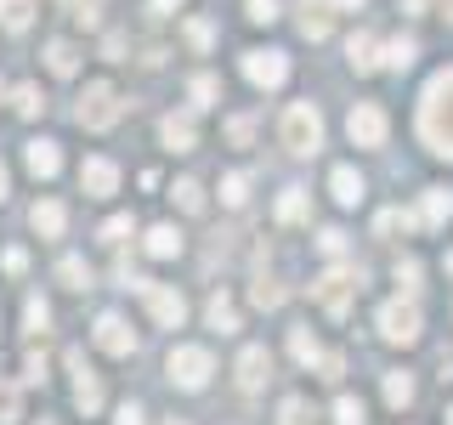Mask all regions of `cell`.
<instances>
[{"label": "cell", "mask_w": 453, "mask_h": 425, "mask_svg": "<svg viewBox=\"0 0 453 425\" xmlns=\"http://www.w3.org/2000/svg\"><path fill=\"white\" fill-rule=\"evenodd\" d=\"M266 375H273V358H266V346H250L244 358H238V386H244V391H261Z\"/></svg>", "instance_id": "5bb4252c"}, {"label": "cell", "mask_w": 453, "mask_h": 425, "mask_svg": "<svg viewBox=\"0 0 453 425\" xmlns=\"http://www.w3.org/2000/svg\"><path fill=\"white\" fill-rule=\"evenodd\" d=\"M386 68H396V74L414 68V40H391V46H386Z\"/></svg>", "instance_id": "1f68e13d"}, {"label": "cell", "mask_w": 453, "mask_h": 425, "mask_svg": "<svg viewBox=\"0 0 453 425\" xmlns=\"http://www.w3.org/2000/svg\"><path fill=\"white\" fill-rule=\"evenodd\" d=\"M250 18L255 23H273L278 18V0H250Z\"/></svg>", "instance_id": "ee69618b"}, {"label": "cell", "mask_w": 453, "mask_h": 425, "mask_svg": "<svg viewBox=\"0 0 453 425\" xmlns=\"http://www.w3.org/2000/svg\"><path fill=\"white\" fill-rule=\"evenodd\" d=\"M57 278H63L68 290H91V267H85L80 255H63V267H57Z\"/></svg>", "instance_id": "d4e9b609"}, {"label": "cell", "mask_w": 453, "mask_h": 425, "mask_svg": "<svg viewBox=\"0 0 453 425\" xmlns=\"http://www.w3.org/2000/svg\"><path fill=\"white\" fill-rule=\"evenodd\" d=\"M374 51H380V46H374V35H351V40H346V57H351V68H357V74H368V68L380 63Z\"/></svg>", "instance_id": "d6986e66"}, {"label": "cell", "mask_w": 453, "mask_h": 425, "mask_svg": "<svg viewBox=\"0 0 453 425\" xmlns=\"http://www.w3.org/2000/svg\"><path fill=\"white\" fill-rule=\"evenodd\" d=\"M28 227H35L40 238H63V227H68V210H63V198H40V205L28 210Z\"/></svg>", "instance_id": "7c38bea8"}, {"label": "cell", "mask_w": 453, "mask_h": 425, "mask_svg": "<svg viewBox=\"0 0 453 425\" xmlns=\"http://www.w3.org/2000/svg\"><path fill=\"white\" fill-rule=\"evenodd\" d=\"M170 425H181V420H170Z\"/></svg>", "instance_id": "11a10c76"}, {"label": "cell", "mask_w": 453, "mask_h": 425, "mask_svg": "<svg viewBox=\"0 0 453 425\" xmlns=\"http://www.w3.org/2000/svg\"><path fill=\"white\" fill-rule=\"evenodd\" d=\"M329 28H334V12L323 6V0H306V6H301V35L306 40H323Z\"/></svg>", "instance_id": "e0dca14e"}, {"label": "cell", "mask_w": 453, "mask_h": 425, "mask_svg": "<svg viewBox=\"0 0 453 425\" xmlns=\"http://www.w3.org/2000/svg\"><path fill=\"white\" fill-rule=\"evenodd\" d=\"M329 188H334V205H363V176H357V170H351V165H340L334 170V176H329Z\"/></svg>", "instance_id": "2e32d148"}, {"label": "cell", "mask_w": 453, "mask_h": 425, "mask_svg": "<svg viewBox=\"0 0 453 425\" xmlns=\"http://www.w3.org/2000/svg\"><path fill=\"white\" fill-rule=\"evenodd\" d=\"M396 290L419 295V261H396Z\"/></svg>", "instance_id": "8d00e7d4"}, {"label": "cell", "mask_w": 453, "mask_h": 425, "mask_svg": "<svg viewBox=\"0 0 453 425\" xmlns=\"http://www.w3.org/2000/svg\"><path fill=\"white\" fill-rule=\"evenodd\" d=\"M334 6H340V12H357V6H363V0H334Z\"/></svg>", "instance_id": "681fc988"}, {"label": "cell", "mask_w": 453, "mask_h": 425, "mask_svg": "<svg viewBox=\"0 0 453 425\" xmlns=\"http://www.w3.org/2000/svg\"><path fill=\"white\" fill-rule=\"evenodd\" d=\"M318 250L329 255V261H340V255H346V233H340V227H323V233H318Z\"/></svg>", "instance_id": "e575fe53"}, {"label": "cell", "mask_w": 453, "mask_h": 425, "mask_svg": "<svg viewBox=\"0 0 453 425\" xmlns=\"http://www.w3.org/2000/svg\"><path fill=\"white\" fill-rule=\"evenodd\" d=\"M80 188L91 193V198L119 193V165H113V159H85V165H80Z\"/></svg>", "instance_id": "8fae6325"}, {"label": "cell", "mask_w": 453, "mask_h": 425, "mask_svg": "<svg viewBox=\"0 0 453 425\" xmlns=\"http://www.w3.org/2000/svg\"><path fill=\"white\" fill-rule=\"evenodd\" d=\"M250 301H255V306H283V283H273V278H255Z\"/></svg>", "instance_id": "d6a6232c"}, {"label": "cell", "mask_w": 453, "mask_h": 425, "mask_svg": "<svg viewBox=\"0 0 453 425\" xmlns=\"http://www.w3.org/2000/svg\"><path fill=\"white\" fill-rule=\"evenodd\" d=\"M283 148L289 153H318L323 148V120L311 103H289L283 108Z\"/></svg>", "instance_id": "3957f363"}, {"label": "cell", "mask_w": 453, "mask_h": 425, "mask_svg": "<svg viewBox=\"0 0 453 425\" xmlns=\"http://www.w3.org/2000/svg\"><path fill=\"white\" fill-rule=\"evenodd\" d=\"M289 352H295L301 363H318V358H323V346H318V335H311V329H295V335H289Z\"/></svg>", "instance_id": "4316f807"}, {"label": "cell", "mask_w": 453, "mask_h": 425, "mask_svg": "<svg viewBox=\"0 0 453 425\" xmlns=\"http://www.w3.org/2000/svg\"><path fill=\"white\" fill-rule=\"evenodd\" d=\"M142 301H148V312L159 318V329H181V318H188V301H181L176 290H165V283H136Z\"/></svg>", "instance_id": "9c48e42d"}, {"label": "cell", "mask_w": 453, "mask_h": 425, "mask_svg": "<svg viewBox=\"0 0 453 425\" xmlns=\"http://www.w3.org/2000/svg\"><path fill=\"white\" fill-rule=\"evenodd\" d=\"M453 216V188H431V193H425V210H419V221H448Z\"/></svg>", "instance_id": "ffe728a7"}, {"label": "cell", "mask_w": 453, "mask_h": 425, "mask_svg": "<svg viewBox=\"0 0 453 425\" xmlns=\"http://www.w3.org/2000/svg\"><path fill=\"white\" fill-rule=\"evenodd\" d=\"M46 68H51V74H74V68H80L74 46H68V40H51V46H46Z\"/></svg>", "instance_id": "7402d4cb"}, {"label": "cell", "mask_w": 453, "mask_h": 425, "mask_svg": "<svg viewBox=\"0 0 453 425\" xmlns=\"http://www.w3.org/2000/svg\"><path fill=\"white\" fill-rule=\"evenodd\" d=\"M113 425H142V408H136V403H125L119 414H113Z\"/></svg>", "instance_id": "bcb514c9"}, {"label": "cell", "mask_w": 453, "mask_h": 425, "mask_svg": "<svg viewBox=\"0 0 453 425\" xmlns=\"http://www.w3.org/2000/svg\"><path fill=\"white\" fill-rule=\"evenodd\" d=\"M226 136H233V142H250L255 136V120H233V125H226Z\"/></svg>", "instance_id": "f6af8a7d"}, {"label": "cell", "mask_w": 453, "mask_h": 425, "mask_svg": "<svg viewBox=\"0 0 453 425\" xmlns=\"http://www.w3.org/2000/svg\"><path fill=\"white\" fill-rule=\"evenodd\" d=\"M448 425H453V408H448Z\"/></svg>", "instance_id": "f5cc1de1"}, {"label": "cell", "mask_w": 453, "mask_h": 425, "mask_svg": "<svg viewBox=\"0 0 453 425\" xmlns=\"http://www.w3.org/2000/svg\"><path fill=\"white\" fill-rule=\"evenodd\" d=\"M23 380H28V386H46V358H40V352H28V363H23Z\"/></svg>", "instance_id": "60d3db41"}, {"label": "cell", "mask_w": 453, "mask_h": 425, "mask_svg": "<svg viewBox=\"0 0 453 425\" xmlns=\"http://www.w3.org/2000/svg\"><path fill=\"white\" fill-rule=\"evenodd\" d=\"M0 261H6V273H23V267H28V255H23V250H6Z\"/></svg>", "instance_id": "7dc6e473"}, {"label": "cell", "mask_w": 453, "mask_h": 425, "mask_svg": "<svg viewBox=\"0 0 453 425\" xmlns=\"http://www.w3.org/2000/svg\"><path fill=\"white\" fill-rule=\"evenodd\" d=\"M442 6H448V18H453V0H442Z\"/></svg>", "instance_id": "816d5d0a"}, {"label": "cell", "mask_w": 453, "mask_h": 425, "mask_svg": "<svg viewBox=\"0 0 453 425\" xmlns=\"http://www.w3.org/2000/svg\"><path fill=\"white\" fill-rule=\"evenodd\" d=\"M159 136H165V148H176V153H193V142H198V125H193V113H170V120L159 125Z\"/></svg>", "instance_id": "9a60e30c"}, {"label": "cell", "mask_w": 453, "mask_h": 425, "mask_svg": "<svg viewBox=\"0 0 453 425\" xmlns=\"http://www.w3.org/2000/svg\"><path fill=\"white\" fill-rule=\"evenodd\" d=\"M148 255H153V261L181 255V233H176V227H153V233H148Z\"/></svg>", "instance_id": "ac0fdd59"}, {"label": "cell", "mask_w": 453, "mask_h": 425, "mask_svg": "<svg viewBox=\"0 0 453 425\" xmlns=\"http://www.w3.org/2000/svg\"><path fill=\"white\" fill-rule=\"evenodd\" d=\"M18 420H23V397H18V386L0 380V425H18Z\"/></svg>", "instance_id": "83f0119b"}, {"label": "cell", "mask_w": 453, "mask_h": 425, "mask_svg": "<svg viewBox=\"0 0 453 425\" xmlns=\"http://www.w3.org/2000/svg\"><path fill=\"white\" fill-rule=\"evenodd\" d=\"M170 6H181V0H153V12H159V18H165V12H170Z\"/></svg>", "instance_id": "c3c4849f"}, {"label": "cell", "mask_w": 453, "mask_h": 425, "mask_svg": "<svg viewBox=\"0 0 453 425\" xmlns=\"http://www.w3.org/2000/svg\"><path fill=\"white\" fill-rule=\"evenodd\" d=\"M165 368H170V380H176L181 391H198L210 375H216V363H210V352H204V346H176Z\"/></svg>", "instance_id": "5b68a950"}, {"label": "cell", "mask_w": 453, "mask_h": 425, "mask_svg": "<svg viewBox=\"0 0 453 425\" xmlns=\"http://www.w3.org/2000/svg\"><path fill=\"white\" fill-rule=\"evenodd\" d=\"M357 290H363V273H357V267H329V273L311 283V295H318V306L329 312V318H346L351 301H357Z\"/></svg>", "instance_id": "7a4b0ae2"}, {"label": "cell", "mask_w": 453, "mask_h": 425, "mask_svg": "<svg viewBox=\"0 0 453 425\" xmlns=\"http://www.w3.org/2000/svg\"><path fill=\"white\" fill-rule=\"evenodd\" d=\"M221 198H226V205L238 210V205L250 198V182H244V176H226V182H221Z\"/></svg>", "instance_id": "f35d334b"}, {"label": "cell", "mask_w": 453, "mask_h": 425, "mask_svg": "<svg viewBox=\"0 0 453 425\" xmlns=\"http://www.w3.org/2000/svg\"><path fill=\"white\" fill-rule=\"evenodd\" d=\"M12 108H18L23 120H35V113H46V97H40V85H18V91H12Z\"/></svg>", "instance_id": "484cf974"}, {"label": "cell", "mask_w": 453, "mask_h": 425, "mask_svg": "<svg viewBox=\"0 0 453 425\" xmlns=\"http://www.w3.org/2000/svg\"><path fill=\"white\" fill-rule=\"evenodd\" d=\"M204 318H210V329H221V335H233V329H238V306L226 301V295H216V301L204 306Z\"/></svg>", "instance_id": "44dd1931"}, {"label": "cell", "mask_w": 453, "mask_h": 425, "mask_svg": "<svg viewBox=\"0 0 453 425\" xmlns=\"http://www.w3.org/2000/svg\"><path fill=\"white\" fill-rule=\"evenodd\" d=\"M318 375H323V380L334 386V380L346 375V358H340V352H323V358H318Z\"/></svg>", "instance_id": "ab89813d"}, {"label": "cell", "mask_w": 453, "mask_h": 425, "mask_svg": "<svg viewBox=\"0 0 453 425\" xmlns=\"http://www.w3.org/2000/svg\"><path fill=\"white\" fill-rule=\"evenodd\" d=\"M188 40H193V46H198V51H210V40H216V28H210V23H198V18H193V23H188Z\"/></svg>", "instance_id": "b9f144b4"}, {"label": "cell", "mask_w": 453, "mask_h": 425, "mask_svg": "<svg viewBox=\"0 0 453 425\" xmlns=\"http://www.w3.org/2000/svg\"><path fill=\"white\" fill-rule=\"evenodd\" d=\"M278 425H311V408H306V397H283V408H278Z\"/></svg>", "instance_id": "4dcf8cb0"}, {"label": "cell", "mask_w": 453, "mask_h": 425, "mask_svg": "<svg viewBox=\"0 0 453 425\" xmlns=\"http://www.w3.org/2000/svg\"><path fill=\"white\" fill-rule=\"evenodd\" d=\"M380 335H386L391 346H414V340H419V312H414V301L380 306Z\"/></svg>", "instance_id": "ba28073f"}, {"label": "cell", "mask_w": 453, "mask_h": 425, "mask_svg": "<svg viewBox=\"0 0 453 425\" xmlns=\"http://www.w3.org/2000/svg\"><path fill=\"white\" fill-rule=\"evenodd\" d=\"M419 136H425L431 153L453 159V68L425 85V97H419Z\"/></svg>", "instance_id": "6da1fadb"}, {"label": "cell", "mask_w": 453, "mask_h": 425, "mask_svg": "<svg viewBox=\"0 0 453 425\" xmlns=\"http://www.w3.org/2000/svg\"><path fill=\"white\" fill-rule=\"evenodd\" d=\"M334 425H368L357 397H340V403H334Z\"/></svg>", "instance_id": "d590c367"}, {"label": "cell", "mask_w": 453, "mask_h": 425, "mask_svg": "<svg viewBox=\"0 0 453 425\" xmlns=\"http://www.w3.org/2000/svg\"><path fill=\"white\" fill-rule=\"evenodd\" d=\"M244 80H250V85H261V91H278V85L289 80V57L273 51V46L244 51Z\"/></svg>", "instance_id": "8992f818"}, {"label": "cell", "mask_w": 453, "mask_h": 425, "mask_svg": "<svg viewBox=\"0 0 453 425\" xmlns=\"http://www.w3.org/2000/svg\"><path fill=\"white\" fill-rule=\"evenodd\" d=\"M28 18H35V0H0V23L18 35V28H28Z\"/></svg>", "instance_id": "cb8c5ba5"}, {"label": "cell", "mask_w": 453, "mask_h": 425, "mask_svg": "<svg viewBox=\"0 0 453 425\" xmlns=\"http://www.w3.org/2000/svg\"><path fill=\"white\" fill-rule=\"evenodd\" d=\"M23 165L35 170L40 182H51L57 170H63V153H57V142H46V136H35V142H28V148H23Z\"/></svg>", "instance_id": "4fadbf2b"}, {"label": "cell", "mask_w": 453, "mask_h": 425, "mask_svg": "<svg viewBox=\"0 0 453 425\" xmlns=\"http://www.w3.org/2000/svg\"><path fill=\"white\" fill-rule=\"evenodd\" d=\"M125 233H131V216H113V221L103 227V244H119Z\"/></svg>", "instance_id": "7bdbcfd3"}, {"label": "cell", "mask_w": 453, "mask_h": 425, "mask_svg": "<svg viewBox=\"0 0 453 425\" xmlns=\"http://www.w3.org/2000/svg\"><path fill=\"white\" fill-rule=\"evenodd\" d=\"M170 198H176L181 210H193V216L204 210V188H198V182H176V188H170Z\"/></svg>", "instance_id": "f546056e"}, {"label": "cell", "mask_w": 453, "mask_h": 425, "mask_svg": "<svg viewBox=\"0 0 453 425\" xmlns=\"http://www.w3.org/2000/svg\"><path fill=\"white\" fill-rule=\"evenodd\" d=\"M306 216V193L301 188H283V198H278V221H301Z\"/></svg>", "instance_id": "f1b7e54d"}, {"label": "cell", "mask_w": 453, "mask_h": 425, "mask_svg": "<svg viewBox=\"0 0 453 425\" xmlns=\"http://www.w3.org/2000/svg\"><path fill=\"white\" fill-rule=\"evenodd\" d=\"M386 131L391 125H386V113H380L374 103H357L346 113V136L357 142V148H386Z\"/></svg>", "instance_id": "52a82bcc"}, {"label": "cell", "mask_w": 453, "mask_h": 425, "mask_svg": "<svg viewBox=\"0 0 453 425\" xmlns=\"http://www.w3.org/2000/svg\"><path fill=\"white\" fill-rule=\"evenodd\" d=\"M96 346H103L108 358H131V352H136L131 323H125V318H113V312H103V318H96Z\"/></svg>", "instance_id": "30bf717a"}, {"label": "cell", "mask_w": 453, "mask_h": 425, "mask_svg": "<svg viewBox=\"0 0 453 425\" xmlns=\"http://www.w3.org/2000/svg\"><path fill=\"white\" fill-rule=\"evenodd\" d=\"M6 188H12V176H6V165H0V198H6Z\"/></svg>", "instance_id": "f907efd6"}, {"label": "cell", "mask_w": 453, "mask_h": 425, "mask_svg": "<svg viewBox=\"0 0 453 425\" xmlns=\"http://www.w3.org/2000/svg\"><path fill=\"white\" fill-rule=\"evenodd\" d=\"M216 97H221V80H216V74H198V80H193V103H198V108H210Z\"/></svg>", "instance_id": "836d02e7"}, {"label": "cell", "mask_w": 453, "mask_h": 425, "mask_svg": "<svg viewBox=\"0 0 453 425\" xmlns=\"http://www.w3.org/2000/svg\"><path fill=\"white\" fill-rule=\"evenodd\" d=\"M386 403L391 408H408V403H414V380H408L403 368H391V375H386Z\"/></svg>", "instance_id": "603a6c76"}, {"label": "cell", "mask_w": 453, "mask_h": 425, "mask_svg": "<svg viewBox=\"0 0 453 425\" xmlns=\"http://www.w3.org/2000/svg\"><path fill=\"white\" fill-rule=\"evenodd\" d=\"M23 318H28V329H35V335H46V323H51V306H46V301H28V306H23Z\"/></svg>", "instance_id": "74e56055"}, {"label": "cell", "mask_w": 453, "mask_h": 425, "mask_svg": "<svg viewBox=\"0 0 453 425\" xmlns=\"http://www.w3.org/2000/svg\"><path fill=\"white\" fill-rule=\"evenodd\" d=\"M74 120L85 125V131H108V125L119 120V91H113L108 80H91L85 97H80V108H74Z\"/></svg>", "instance_id": "277c9868"}, {"label": "cell", "mask_w": 453, "mask_h": 425, "mask_svg": "<svg viewBox=\"0 0 453 425\" xmlns=\"http://www.w3.org/2000/svg\"><path fill=\"white\" fill-rule=\"evenodd\" d=\"M0 97H6V85H0Z\"/></svg>", "instance_id": "db71d44e"}]
</instances>
